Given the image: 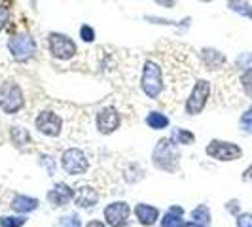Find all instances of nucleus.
I'll list each match as a JSON object with an SVG mask.
<instances>
[{
  "label": "nucleus",
  "instance_id": "f257e3e1",
  "mask_svg": "<svg viewBox=\"0 0 252 227\" xmlns=\"http://www.w3.org/2000/svg\"><path fill=\"white\" fill-rule=\"evenodd\" d=\"M207 155H211L216 161H237V159L243 157V150L235 142L213 140L207 146Z\"/></svg>",
  "mask_w": 252,
  "mask_h": 227
},
{
  "label": "nucleus",
  "instance_id": "f03ea898",
  "mask_svg": "<svg viewBox=\"0 0 252 227\" xmlns=\"http://www.w3.org/2000/svg\"><path fill=\"white\" fill-rule=\"evenodd\" d=\"M142 89L148 97H158L163 91V76H161V68L159 64L148 63L144 64V76H142Z\"/></svg>",
  "mask_w": 252,
  "mask_h": 227
},
{
  "label": "nucleus",
  "instance_id": "7ed1b4c3",
  "mask_svg": "<svg viewBox=\"0 0 252 227\" xmlns=\"http://www.w3.org/2000/svg\"><path fill=\"white\" fill-rule=\"evenodd\" d=\"M209 97H211V82L199 80V82L195 84L193 91H191L188 102H186V112H188L189 115H197V114H201V110L207 106Z\"/></svg>",
  "mask_w": 252,
  "mask_h": 227
},
{
  "label": "nucleus",
  "instance_id": "20e7f679",
  "mask_svg": "<svg viewBox=\"0 0 252 227\" xmlns=\"http://www.w3.org/2000/svg\"><path fill=\"white\" fill-rule=\"evenodd\" d=\"M61 165H63V169L70 174V176H74V174H84L89 167L88 159H86V155H84V151H80V150L64 151L63 159H61Z\"/></svg>",
  "mask_w": 252,
  "mask_h": 227
},
{
  "label": "nucleus",
  "instance_id": "39448f33",
  "mask_svg": "<svg viewBox=\"0 0 252 227\" xmlns=\"http://www.w3.org/2000/svg\"><path fill=\"white\" fill-rule=\"evenodd\" d=\"M36 129L46 137H59L61 135V117L55 112L44 110L36 117Z\"/></svg>",
  "mask_w": 252,
  "mask_h": 227
},
{
  "label": "nucleus",
  "instance_id": "423d86ee",
  "mask_svg": "<svg viewBox=\"0 0 252 227\" xmlns=\"http://www.w3.org/2000/svg\"><path fill=\"white\" fill-rule=\"evenodd\" d=\"M50 50L59 59H68L76 55V46L66 34H50Z\"/></svg>",
  "mask_w": 252,
  "mask_h": 227
},
{
  "label": "nucleus",
  "instance_id": "0eeeda50",
  "mask_svg": "<svg viewBox=\"0 0 252 227\" xmlns=\"http://www.w3.org/2000/svg\"><path fill=\"white\" fill-rule=\"evenodd\" d=\"M120 121H122V117L114 108H102L101 112L97 114V127H99V133L102 135L114 133L120 127Z\"/></svg>",
  "mask_w": 252,
  "mask_h": 227
},
{
  "label": "nucleus",
  "instance_id": "6e6552de",
  "mask_svg": "<svg viewBox=\"0 0 252 227\" xmlns=\"http://www.w3.org/2000/svg\"><path fill=\"white\" fill-rule=\"evenodd\" d=\"M201 59H203V63H205V66H207V70H218L220 66H224V64L227 63L226 55H224L222 51L209 50V48L203 50Z\"/></svg>",
  "mask_w": 252,
  "mask_h": 227
},
{
  "label": "nucleus",
  "instance_id": "1a4fd4ad",
  "mask_svg": "<svg viewBox=\"0 0 252 227\" xmlns=\"http://www.w3.org/2000/svg\"><path fill=\"white\" fill-rule=\"evenodd\" d=\"M229 8H231L233 12H237V13H241V15L252 19V6L249 2H245V0H229Z\"/></svg>",
  "mask_w": 252,
  "mask_h": 227
},
{
  "label": "nucleus",
  "instance_id": "9d476101",
  "mask_svg": "<svg viewBox=\"0 0 252 227\" xmlns=\"http://www.w3.org/2000/svg\"><path fill=\"white\" fill-rule=\"evenodd\" d=\"M239 127L243 133H247V135H252V106L247 110V112L241 115L239 119Z\"/></svg>",
  "mask_w": 252,
  "mask_h": 227
},
{
  "label": "nucleus",
  "instance_id": "9b49d317",
  "mask_svg": "<svg viewBox=\"0 0 252 227\" xmlns=\"http://www.w3.org/2000/svg\"><path fill=\"white\" fill-rule=\"evenodd\" d=\"M241 85H243L245 95L249 99H252V72H243V76H241Z\"/></svg>",
  "mask_w": 252,
  "mask_h": 227
},
{
  "label": "nucleus",
  "instance_id": "f8f14e48",
  "mask_svg": "<svg viewBox=\"0 0 252 227\" xmlns=\"http://www.w3.org/2000/svg\"><path fill=\"white\" fill-rule=\"evenodd\" d=\"M237 66H241L243 72H252V53H243L237 59Z\"/></svg>",
  "mask_w": 252,
  "mask_h": 227
},
{
  "label": "nucleus",
  "instance_id": "ddd939ff",
  "mask_svg": "<svg viewBox=\"0 0 252 227\" xmlns=\"http://www.w3.org/2000/svg\"><path fill=\"white\" fill-rule=\"evenodd\" d=\"M237 227H252V214H241L237 220Z\"/></svg>",
  "mask_w": 252,
  "mask_h": 227
},
{
  "label": "nucleus",
  "instance_id": "4468645a",
  "mask_svg": "<svg viewBox=\"0 0 252 227\" xmlns=\"http://www.w3.org/2000/svg\"><path fill=\"white\" fill-rule=\"evenodd\" d=\"M243 180H245V182H252V165L243 172Z\"/></svg>",
  "mask_w": 252,
  "mask_h": 227
}]
</instances>
